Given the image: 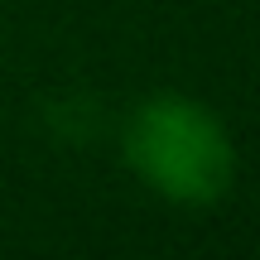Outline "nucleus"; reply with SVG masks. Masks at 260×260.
Listing matches in <instances>:
<instances>
[{
    "label": "nucleus",
    "instance_id": "nucleus-1",
    "mask_svg": "<svg viewBox=\"0 0 260 260\" xmlns=\"http://www.w3.org/2000/svg\"><path fill=\"white\" fill-rule=\"evenodd\" d=\"M121 154L149 193L178 207L217 203L236 178V149L222 116L183 92L145 96L125 121Z\"/></svg>",
    "mask_w": 260,
    "mask_h": 260
}]
</instances>
